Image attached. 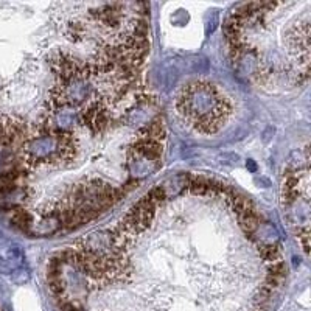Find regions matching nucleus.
Listing matches in <instances>:
<instances>
[{"label": "nucleus", "mask_w": 311, "mask_h": 311, "mask_svg": "<svg viewBox=\"0 0 311 311\" xmlns=\"http://www.w3.org/2000/svg\"><path fill=\"white\" fill-rule=\"evenodd\" d=\"M180 112L206 133H213L230 111V104L219 90L207 83H196L179 98Z\"/></svg>", "instance_id": "1"}, {"label": "nucleus", "mask_w": 311, "mask_h": 311, "mask_svg": "<svg viewBox=\"0 0 311 311\" xmlns=\"http://www.w3.org/2000/svg\"><path fill=\"white\" fill-rule=\"evenodd\" d=\"M63 230V218H61V212L54 210L50 212L47 215H44L41 219H38L31 224L28 233L34 235V236H47V235H53Z\"/></svg>", "instance_id": "2"}, {"label": "nucleus", "mask_w": 311, "mask_h": 311, "mask_svg": "<svg viewBox=\"0 0 311 311\" xmlns=\"http://www.w3.org/2000/svg\"><path fill=\"white\" fill-rule=\"evenodd\" d=\"M247 168H251L252 171H255V163H254V160H247Z\"/></svg>", "instance_id": "3"}]
</instances>
